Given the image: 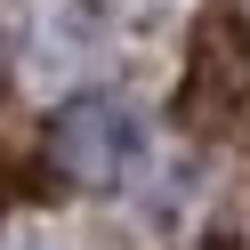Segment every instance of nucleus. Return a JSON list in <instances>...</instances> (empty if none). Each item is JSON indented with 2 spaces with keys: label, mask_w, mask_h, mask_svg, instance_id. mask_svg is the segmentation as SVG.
Listing matches in <instances>:
<instances>
[{
  "label": "nucleus",
  "mask_w": 250,
  "mask_h": 250,
  "mask_svg": "<svg viewBox=\"0 0 250 250\" xmlns=\"http://www.w3.org/2000/svg\"><path fill=\"white\" fill-rule=\"evenodd\" d=\"M49 162L65 186H81V194H105V186H121L137 169V113L121 97H73L57 105L49 121Z\"/></svg>",
  "instance_id": "1"
}]
</instances>
